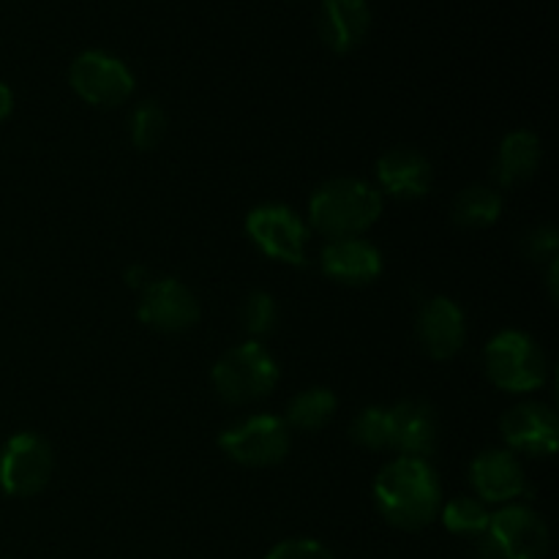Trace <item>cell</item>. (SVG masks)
I'll return each mask as SVG.
<instances>
[{
    "instance_id": "1",
    "label": "cell",
    "mask_w": 559,
    "mask_h": 559,
    "mask_svg": "<svg viewBox=\"0 0 559 559\" xmlns=\"http://www.w3.org/2000/svg\"><path fill=\"white\" fill-rule=\"evenodd\" d=\"M374 502L393 527L415 533L429 527L440 513V480L426 459L399 456L377 475Z\"/></svg>"
},
{
    "instance_id": "2",
    "label": "cell",
    "mask_w": 559,
    "mask_h": 559,
    "mask_svg": "<svg viewBox=\"0 0 559 559\" xmlns=\"http://www.w3.org/2000/svg\"><path fill=\"white\" fill-rule=\"evenodd\" d=\"M382 216V194L358 178H333L309 200L311 227L328 240L360 238Z\"/></svg>"
},
{
    "instance_id": "3",
    "label": "cell",
    "mask_w": 559,
    "mask_h": 559,
    "mask_svg": "<svg viewBox=\"0 0 559 559\" xmlns=\"http://www.w3.org/2000/svg\"><path fill=\"white\" fill-rule=\"evenodd\" d=\"M213 388L233 407L265 399L278 382V364L260 342H246L216 360Z\"/></svg>"
},
{
    "instance_id": "4",
    "label": "cell",
    "mask_w": 559,
    "mask_h": 559,
    "mask_svg": "<svg viewBox=\"0 0 559 559\" xmlns=\"http://www.w3.org/2000/svg\"><path fill=\"white\" fill-rule=\"evenodd\" d=\"M484 366L489 380L508 393L538 391L549 374L544 349L522 331L497 333L486 344Z\"/></svg>"
},
{
    "instance_id": "5",
    "label": "cell",
    "mask_w": 559,
    "mask_h": 559,
    "mask_svg": "<svg viewBox=\"0 0 559 559\" xmlns=\"http://www.w3.org/2000/svg\"><path fill=\"white\" fill-rule=\"evenodd\" d=\"M69 85L91 107L112 109L134 93V74L120 58L98 49L76 55L69 69Z\"/></svg>"
},
{
    "instance_id": "6",
    "label": "cell",
    "mask_w": 559,
    "mask_h": 559,
    "mask_svg": "<svg viewBox=\"0 0 559 559\" xmlns=\"http://www.w3.org/2000/svg\"><path fill=\"white\" fill-rule=\"evenodd\" d=\"M218 448L243 467H273L289 453V426L276 415H251L222 431Z\"/></svg>"
},
{
    "instance_id": "7",
    "label": "cell",
    "mask_w": 559,
    "mask_h": 559,
    "mask_svg": "<svg viewBox=\"0 0 559 559\" xmlns=\"http://www.w3.org/2000/svg\"><path fill=\"white\" fill-rule=\"evenodd\" d=\"M246 235L271 260L284 265H306L309 229L287 205H260L246 216Z\"/></svg>"
},
{
    "instance_id": "8",
    "label": "cell",
    "mask_w": 559,
    "mask_h": 559,
    "mask_svg": "<svg viewBox=\"0 0 559 559\" xmlns=\"http://www.w3.org/2000/svg\"><path fill=\"white\" fill-rule=\"evenodd\" d=\"M52 448L33 431L14 435L0 451V489L11 497H33L52 478Z\"/></svg>"
},
{
    "instance_id": "9",
    "label": "cell",
    "mask_w": 559,
    "mask_h": 559,
    "mask_svg": "<svg viewBox=\"0 0 559 559\" xmlns=\"http://www.w3.org/2000/svg\"><path fill=\"white\" fill-rule=\"evenodd\" d=\"M136 317L142 325L162 333H183L200 322V300L178 278H153L140 295Z\"/></svg>"
},
{
    "instance_id": "10",
    "label": "cell",
    "mask_w": 559,
    "mask_h": 559,
    "mask_svg": "<svg viewBox=\"0 0 559 559\" xmlns=\"http://www.w3.org/2000/svg\"><path fill=\"white\" fill-rule=\"evenodd\" d=\"M486 533L500 559H546L549 555V527L533 508H502L489 519Z\"/></svg>"
},
{
    "instance_id": "11",
    "label": "cell",
    "mask_w": 559,
    "mask_h": 559,
    "mask_svg": "<svg viewBox=\"0 0 559 559\" xmlns=\"http://www.w3.org/2000/svg\"><path fill=\"white\" fill-rule=\"evenodd\" d=\"M500 429L511 451L530 453V456H551L559 445L555 409L538 402H524L508 409Z\"/></svg>"
},
{
    "instance_id": "12",
    "label": "cell",
    "mask_w": 559,
    "mask_h": 559,
    "mask_svg": "<svg viewBox=\"0 0 559 559\" xmlns=\"http://www.w3.org/2000/svg\"><path fill=\"white\" fill-rule=\"evenodd\" d=\"M388 415H391V448L409 459H426L435 453L440 424L429 402L407 399L388 409Z\"/></svg>"
},
{
    "instance_id": "13",
    "label": "cell",
    "mask_w": 559,
    "mask_h": 559,
    "mask_svg": "<svg viewBox=\"0 0 559 559\" xmlns=\"http://www.w3.org/2000/svg\"><path fill=\"white\" fill-rule=\"evenodd\" d=\"M418 338L424 344L426 355L435 360H448L459 355L467 338V325H464V311L453 304L451 298L426 300L418 314Z\"/></svg>"
},
{
    "instance_id": "14",
    "label": "cell",
    "mask_w": 559,
    "mask_h": 559,
    "mask_svg": "<svg viewBox=\"0 0 559 559\" xmlns=\"http://www.w3.org/2000/svg\"><path fill=\"white\" fill-rule=\"evenodd\" d=\"M469 478L480 500L495 502V506L519 500L527 491L524 467L513 456V451H484L469 467Z\"/></svg>"
},
{
    "instance_id": "15",
    "label": "cell",
    "mask_w": 559,
    "mask_h": 559,
    "mask_svg": "<svg viewBox=\"0 0 559 559\" xmlns=\"http://www.w3.org/2000/svg\"><path fill=\"white\" fill-rule=\"evenodd\" d=\"M317 27L328 49L338 55L353 52L371 27L369 0H322Z\"/></svg>"
},
{
    "instance_id": "16",
    "label": "cell",
    "mask_w": 559,
    "mask_h": 559,
    "mask_svg": "<svg viewBox=\"0 0 559 559\" xmlns=\"http://www.w3.org/2000/svg\"><path fill=\"white\" fill-rule=\"evenodd\" d=\"M322 273L342 284H371L382 273V254L364 238L331 240L322 249Z\"/></svg>"
},
{
    "instance_id": "17",
    "label": "cell",
    "mask_w": 559,
    "mask_h": 559,
    "mask_svg": "<svg viewBox=\"0 0 559 559\" xmlns=\"http://www.w3.org/2000/svg\"><path fill=\"white\" fill-rule=\"evenodd\" d=\"M377 180L399 200H418L431 189V164L415 147H393L377 162Z\"/></svg>"
},
{
    "instance_id": "18",
    "label": "cell",
    "mask_w": 559,
    "mask_h": 559,
    "mask_svg": "<svg viewBox=\"0 0 559 559\" xmlns=\"http://www.w3.org/2000/svg\"><path fill=\"white\" fill-rule=\"evenodd\" d=\"M540 156H544V145H540L538 134H533V131H511L502 140L500 153H497V180L502 186L524 183V180L538 173Z\"/></svg>"
},
{
    "instance_id": "19",
    "label": "cell",
    "mask_w": 559,
    "mask_h": 559,
    "mask_svg": "<svg viewBox=\"0 0 559 559\" xmlns=\"http://www.w3.org/2000/svg\"><path fill=\"white\" fill-rule=\"evenodd\" d=\"M336 409H338L336 393L328 391V388H309V391L298 393V396L289 402L284 424H287L289 429L320 431L331 424Z\"/></svg>"
},
{
    "instance_id": "20",
    "label": "cell",
    "mask_w": 559,
    "mask_h": 559,
    "mask_svg": "<svg viewBox=\"0 0 559 559\" xmlns=\"http://www.w3.org/2000/svg\"><path fill=\"white\" fill-rule=\"evenodd\" d=\"M502 213V197L497 194L489 186H467L464 191H459V197L453 200V222L459 227L467 229H480L489 227L500 218Z\"/></svg>"
},
{
    "instance_id": "21",
    "label": "cell",
    "mask_w": 559,
    "mask_h": 559,
    "mask_svg": "<svg viewBox=\"0 0 559 559\" xmlns=\"http://www.w3.org/2000/svg\"><path fill=\"white\" fill-rule=\"evenodd\" d=\"M491 513L486 511L484 502L473 500V497H456V500L448 502L442 508V522L451 533L456 535H469V538H478L489 530Z\"/></svg>"
},
{
    "instance_id": "22",
    "label": "cell",
    "mask_w": 559,
    "mask_h": 559,
    "mask_svg": "<svg viewBox=\"0 0 559 559\" xmlns=\"http://www.w3.org/2000/svg\"><path fill=\"white\" fill-rule=\"evenodd\" d=\"M167 136V112L158 102H142L131 112V142L136 151H153Z\"/></svg>"
},
{
    "instance_id": "23",
    "label": "cell",
    "mask_w": 559,
    "mask_h": 559,
    "mask_svg": "<svg viewBox=\"0 0 559 559\" xmlns=\"http://www.w3.org/2000/svg\"><path fill=\"white\" fill-rule=\"evenodd\" d=\"M349 437H353V442H358L360 448H369V451L391 448V415H388V409H360V413L355 415L353 424H349Z\"/></svg>"
},
{
    "instance_id": "24",
    "label": "cell",
    "mask_w": 559,
    "mask_h": 559,
    "mask_svg": "<svg viewBox=\"0 0 559 559\" xmlns=\"http://www.w3.org/2000/svg\"><path fill=\"white\" fill-rule=\"evenodd\" d=\"M240 320H243V331L249 333L251 342L271 336V333L276 331V322H278L276 300H273L267 293H262V289H257V293H251L249 298L243 300Z\"/></svg>"
},
{
    "instance_id": "25",
    "label": "cell",
    "mask_w": 559,
    "mask_h": 559,
    "mask_svg": "<svg viewBox=\"0 0 559 559\" xmlns=\"http://www.w3.org/2000/svg\"><path fill=\"white\" fill-rule=\"evenodd\" d=\"M265 559H336V557H333L320 540L289 538V540H282L278 546H273Z\"/></svg>"
},
{
    "instance_id": "26",
    "label": "cell",
    "mask_w": 559,
    "mask_h": 559,
    "mask_svg": "<svg viewBox=\"0 0 559 559\" xmlns=\"http://www.w3.org/2000/svg\"><path fill=\"white\" fill-rule=\"evenodd\" d=\"M557 229L555 227H538L533 233L524 235L522 249L530 260H555L557 257Z\"/></svg>"
},
{
    "instance_id": "27",
    "label": "cell",
    "mask_w": 559,
    "mask_h": 559,
    "mask_svg": "<svg viewBox=\"0 0 559 559\" xmlns=\"http://www.w3.org/2000/svg\"><path fill=\"white\" fill-rule=\"evenodd\" d=\"M123 278H126V284H129L131 289H134V293H145L147 287H151V282H153V273L147 271L145 265H131V267H126V273H123Z\"/></svg>"
},
{
    "instance_id": "28",
    "label": "cell",
    "mask_w": 559,
    "mask_h": 559,
    "mask_svg": "<svg viewBox=\"0 0 559 559\" xmlns=\"http://www.w3.org/2000/svg\"><path fill=\"white\" fill-rule=\"evenodd\" d=\"M11 109H14V93H11V87L5 82H0V123L9 118Z\"/></svg>"
}]
</instances>
